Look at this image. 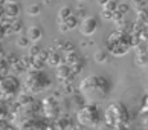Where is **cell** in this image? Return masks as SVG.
Instances as JSON below:
<instances>
[{
  "label": "cell",
  "instance_id": "2e32d148",
  "mask_svg": "<svg viewBox=\"0 0 148 130\" xmlns=\"http://www.w3.org/2000/svg\"><path fill=\"white\" fill-rule=\"evenodd\" d=\"M116 8H118V3L114 2V0H108L107 3L102 5V9L108 11V12H114V11H116Z\"/></svg>",
  "mask_w": 148,
  "mask_h": 130
},
{
  "label": "cell",
  "instance_id": "8fae6325",
  "mask_svg": "<svg viewBox=\"0 0 148 130\" xmlns=\"http://www.w3.org/2000/svg\"><path fill=\"white\" fill-rule=\"evenodd\" d=\"M43 37V31L38 28V26H31L28 31V39L32 41H38Z\"/></svg>",
  "mask_w": 148,
  "mask_h": 130
},
{
  "label": "cell",
  "instance_id": "d4e9b609",
  "mask_svg": "<svg viewBox=\"0 0 148 130\" xmlns=\"http://www.w3.org/2000/svg\"><path fill=\"white\" fill-rule=\"evenodd\" d=\"M76 2H84V0H76Z\"/></svg>",
  "mask_w": 148,
  "mask_h": 130
},
{
  "label": "cell",
  "instance_id": "9c48e42d",
  "mask_svg": "<svg viewBox=\"0 0 148 130\" xmlns=\"http://www.w3.org/2000/svg\"><path fill=\"white\" fill-rule=\"evenodd\" d=\"M43 106H45V113H46V116H49V118H55V116H58V113H60V106H58V102L53 100V98L45 100Z\"/></svg>",
  "mask_w": 148,
  "mask_h": 130
},
{
  "label": "cell",
  "instance_id": "7402d4cb",
  "mask_svg": "<svg viewBox=\"0 0 148 130\" xmlns=\"http://www.w3.org/2000/svg\"><path fill=\"white\" fill-rule=\"evenodd\" d=\"M2 37H3V28L0 26V39H2Z\"/></svg>",
  "mask_w": 148,
  "mask_h": 130
},
{
  "label": "cell",
  "instance_id": "e0dca14e",
  "mask_svg": "<svg viewBox=\"0 0 148 130\" xmlns=\"http://www.w3.org/2000/svg\"><path fill=\"white\" fill-rule=\"evenodd\" d=\"M40 11H41L40 5H32V6H29V9H28V14L34 17V15H38V14H40Z\"/></svg>",
  "mask_w": 148,
  "mask_h": 130
},
{
  "label": "cell",
  "instance_id": "7c38bea8",
  "mask_svg": "<svg viewBox=\"0 0 148 130\" xmlns=\"http://www.w3.org/2000/svg\"><path fill=\"white\" fill-rule=\"evenodd\" d=\"M70 74H72V69H70L69 64H61V66H58V77L60 78L67 80V78H70Z\"/></svg>",
  "mask_w": 148,
  "mask_h": 130
},
{
  "label": "cell",
  "instance_id": "6da1fadb",
  "mask_svg": "<svg viewBox=\"0 0 148 130\" xmlns=\"http://www.w3.org/2000/svg\"><path fill=\"white\" fill-rule=\"evenodd\" d=\"M79 92L86 101L99 102L104 101L110 94V81L101 75H89L79 83Z\"/></svg>",
  "mask_w": 148,
  "mask_h": 130
},
{
  "label": "cell",
  "instance_id": "30bf717a",
  "mask_svg": "<svg viewBox=\"0 0 148 130\" xmlns=\"http://www.w3.org/2000/svg\"><path fill=\"white\" fill-rule=\"evenodd\" d=\"M58 25H60V29L61 31H69V29H73V28L78 26V20H76L75 15L70 14L69 17H66L64 20L58 21Z\"/></svg>",
  "mask_w": 148,
  "mask_h": 130
},
{
  "label": "cell",
  "instance_id": "cb8c5ba5",
  "mask_svg": "<svg viewBox=\"0 0 148 130\" xmlns=\"http://www.w3.org/2000/svg\"><path fill=\"white\" fill-rule=\"evenodd\" d=\"M114 130H125V127H121V129H114Z\"/></svg>",
  "mask_w": 148,
  "mask_h": 130
},
{
  "label": "cell",
  "instance_id": "9a60e30c",
  "mask_svg": "<svg viewBox=\"0 0 148 130\" xmlns=\"http://www.w3.org/2000/svg\"><path fill=\"white\" fill-rule=\"evenodd\" d=\"M70 14H72V9H70L69 6H63L61 9L58 11V21H61V20H64L66 17H69Z\"/></svg>",
  "mask_w": 148,
  "mask_h": 130
},
{
  "label": "cell",
  "instance_id": "7a4b0ae2",
  "mask_svg": "<svg viewBox=\"0 0 148 130\" xmlns=\"http://www.w3.org/2000/svg\"><path fill=\"white\" fill-rule=\"evenodd\" d=\"M104 116H106V122L113 129L125 127L130 121V113L127 110V107L119 101L110 102L106 109V115Z\"/></svg>",
  "mask_w": 148,
  "mask_h": 130
},
{
  "label": "cell",
  "instance_id": "44dd1931",
  "mask_svg": "<svg viewBox=\"0 0 148 130\" xmlns=\"http://www.w3.org/2000/svg\"><path fill=\"white\" fill-rule=\"evenodd\" d=\"M60 60V55H57V54H51L49 55V61H51V64H57Z\"/></svg>",
  "mask_w": 148,
  "mask_h": 130
},
{
  "label": "cell",
  "instance_id": "ac0fdd59",
  "mask_svg": "<svg viewBox=\"0 0 148 130\" xmlns=\"http://www.w3.org/2000/svg\"><path fill=\"white\" fill-rule=\"evenodd\" d=\"M106 51H102V52H98L96 54V55H95V60L98 61V63H104V61H106Z\"/></svg>",
  "mask_w": 148,
  "mask_h": 130
},
{
  "label": "cell",
  "instance_id": "8992f818",
  "mask_svg": "<svg viewBox=\"0 0 148 130\" xmlns=\"http://www.w3.org/2000/svg\"><path fill=\"white\" fill-rule=\"evenodd\" d=\"M35 113H37V107L34 106V102H28V104H23V107L18 109V112L15 113L14 121L21 129H26V127H29L31 124H34Z\"/></svg>",
  "mask_w": 148,
  "mask_h": 130
},
{
  "label": "cell",
  "instance_id": "4fadbf2b",
  "mask_svg": "<svg viewBox=\"0 0 148 130\" xmlns=\"http://www.w3.org/2000/svg\"><path fill=\"white\" fill-rule=\"evenodd\" d=\"M6 14L11 15V17H15V15L18 14V11H20V6L17 3H8V6H6Z\"/></svg>",
  "mask_w": 148,
  "mask_h": 130
},
{
  "label": "cell",
  "instance_id": "52a82bcc",
  "mask_svg": "<svg viewBox=\"0 0 148 130\" xmlns=\"http://www.w3.org/2000/svg\"><path fill=\"white\" fill-rule=\"evenodd\" d=\"M18 81L15 80L14 77H5L0 80V100L5 101V100H11L17 95L18 92Z\"/></svg>",
  "mask_w": 148,
  "mask_h": 130
},
{
  "label": "cell",
  "instance_id": "603a6c76",
  "mask_svg": "<svg viewBox=\"0 0 148 130\" xmlns=\"http://www.w3.org/2000/svg\"><path fill=\"white\" fill-rule=\"evenodd\" d=\"M8 3H17V0H8Z\"/></svg>",
  "mask_w": 148,
  "mask_h": 130
},
{
  "label": "cell",
  "instance_id": "ffe728a7",
  "mask_svg": "<svg viewBox=\"0 0 148 130\" xmlns=\"http://www.w3.org/2000/svg\"><path fill=\"white\" fill-rule=\"evenodd\" d=\"M138 63L140 64V66H147V54H139L138 55Z\"/></svg>",
  "mask_w": 148,
  "mask_h": 130
},
{
  "label": "cell",
  "instance_id": "5bb4252c",
  "mask_svg": "<svg viewBox=\"0 0 148 130\" xmlns=\"http://www.w3.org/2000/svg\"><path fill=\"white\" fill-rule=\"evenodd\" d=\"M131 6L136 11H147V2L145 0H131Z\"/></svg>",
  "mask_w": 148,
  "mask_h": 130
},
{
  "label": "cell",
  "instance_id": "5b68a950",
  "mask_svg": "<svg viewBox=\"0 0 148 130\" xmlns=\"http://www.w3.org/2000/svg\"><path fill=\"white\" fill-rule=\"evenodd\" d=\"M76 118H78V122L81 126H84L87 129L96 127L98 122H99V112H98L96 104L89 102V104L83 106L76 113Z\"/></svg>",
  "mask_w": 148,
  "mask_h": 130
},
{
  "label": "cell",
  "instance_id": "277c9868",
  "mask_svg": "<svg viewBox=\"0 0 148 130\" xmlns=\"http://www.w3.org/2000/svg\"><path fill=\"white\" fill-rule=\"evenodd\" d=\"M51 86V78L40 69H32L25 77V89L29 94H40Z\"/></svg>",
  "mask_w": 148,
  "mask_h": 130
},
{
  "label": "cell",
  "instance_id": "ba28073f",
  "mask_svg": "<svg viewBox=\"0 0 148 130\" xmlns=\"http://www.w3.org/2000/svg\"><path fill=\"white\" fill-rule=\"evenodd\" d=\"M78 28L83 35H86V37L93 35L98 29V20L95 17H86L78 23Z\"/></svg>",
  "mask_w": 148,
  "mask_h": 130
},
{
  "label": "cell",
  "instance_id": "d6986e66",
  "mask_svg": "<svg viewBox=\"0 0 148 130\" xmlns=\"http://www.w3.org/2000/svg\"><path fill=\"white\" fill-rule=\"evenodd\" d=\"M28 43H29V39H28V37H18V40H17V45H18L20 47L28 46Z\"/></svg>",
  "mask_w": 148,
  "mask_h": 130
},
{
  "label": "cell",
  "instance_id": "3957f363",
  "mask_svg": "<svg viewBox=\"0 0 148 130\" xmlns=\"http://www.w3.org/2000/svg\"><path fill=\"white\" fill-rule=\"evenodd\" d=\"M133 46L131 35L124 31H114L107 39V52L113 55H125Z\"/></svg>",
  "mask_w": 148,
  "mask_h": 130
}]
</instances>
